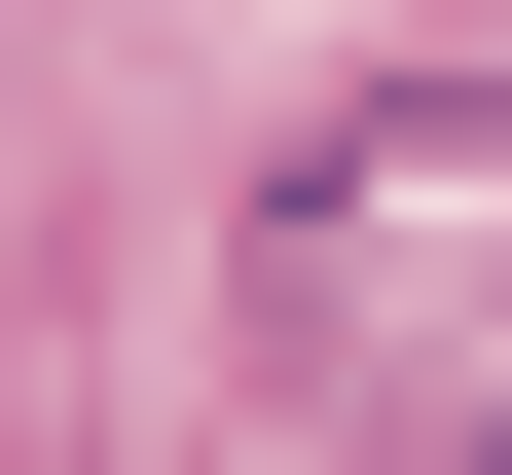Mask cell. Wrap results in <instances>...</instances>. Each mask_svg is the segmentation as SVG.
I'll return each instance as SVG.
<instances>
[{"label": "cell", "mask_w": 512, "mask_h": 475, "mask_svg": "<svg viewBox=\"0 0 512 475\" xmlns=\"http://www.w3.org/2000/svg\"><path fill=\"white\" fill-rule=\"evenodd\" d=\"M256 366L366 475H476L512 439V37H403V74L293 110V183H256Z\"/></svg>", "instance_id": "obj_1"}]
</instances>
